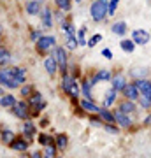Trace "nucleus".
<instances>
[{
    "instance_id": "nucleus-21",
    "label": "nucleus",
    "mask_w": 151,
    "mask_h": 158,
    "mask_svg": "<svg viewBox=\"0 0 151 158\" xmlns=\"http://www.w3.org/2000/svg\"><path fill=\"white\" fill-rule=\"evenodd\" d=\"M130 76L135 79V81H139V79H148L149 76V69L148 67H134L130 70Z\"/></svg>"
},
{
    "instance_id": "nucleus-43",
    "label": "nucleus",
    "mask_w": 151,
    "mask_h": 158,
    "mask_svg": "<svg viewBox=\"0 0 151 158\" xmlns=\"http://www.w3.org/2000/svg\"><path fill=\"white\" fill-rule=\"evenodd\" d=\"M102 56L107 58V60H112V51L109 49V48H104V49H102Z\"/></svg>"
},
{
    "instance_id": "nucleus-28",
    "label": "nucleus",
    "mask_w": 151,
    "mask_h": 158,
    "mask_svg": "<svg viewBox=\"0 0 151 158\" xmlns=\"http://www.w3.org/2000/svg\"><path fill=\"white\" fill-rule=\"evenodd\" d=\"M97 116L100 118L102 123H114V114H112L109 109H106V107H102L100 113L97 114Z\"/></svg>"
},
{
    "instance_id": "nucleus-49",
    "label": "nucleus",
    "mask_w": 151,
    "mask_h": 158,
    "mask_svg": "<svg viewBox=\"0 0 151 158\" xmlns=\"http://www.w3.org/2000/svg\"><path fill=\"white\" fill-rule=\"evenodd\" d=\"M2 95H4V90H2V86H0V98H2Z\"/></svg>"
},
{
    "instance_id": "nucleus-5",
    "label": "nucleus",
    "mask_w": 151,
    "mask_h": 158,
    "mask_svg": "<svg viewBox=\"0 0 151 158\" xmlns=\"http://www.w3.org/2000/svg\"><path fill=\"white\" fill-rule=\"evenodd\" d=\"M0 86H2V88H9V90H16V88H19V85H18L16 81H14V77H12L9 67L0 69Z\"/></svg>"
},
{
    "instance_id": "nucleus-30",
    "label": "nucleus",
    "mask_w": 151,
    "mask_h": 158,
    "mask_svg": "<svg viewBox=\"0 0 151 158\" xmlns=\"http://www.w3.org/2000/svg\"><path fill=\"white\" fill-rule=\"evenodd\" d=\"M69 144V137L65 135V134H58V135L55 137V148L56 149H65Z\"/></svg>"
},
{
    "instance_id": "nucleus-25",
    "label": "nucleus",
    "mask_w": 151,
    "mask_h": 158,
    "mask_svg": "<svg viewBox=\"0 0 151 158\" xmlns=\"http://www.w3.org/2000/svg\"><path fill=\"white\" fill-rule=\"evenodd\" d=\"M9 62H11V51L7 49L6 46L0 44V69H4L9 65Z\"/></svg>"
},
{
    "instance_id": "nucleus-7",
    "label": "nucleus",
    "mask_w": 151,
    "mask_h": 158,
    "mask_svg": "<svg viewBox=\"0 0 151 158\" xmlns=\"http://www.w3.org/2000/svg\"><path fill=\"white\" fill-rule=\"evenodd\" d=\"M130 39L134 40L135 46H146L151 40V34L144 28H135L134 32H132V37H130Z\"/></svg>"
},
{
    "instance_id": "nucleus-6",
    "label": "nucleus",
    "mask_w": 151,
    "mask_h": 158,
    "mask_svg": "<svg viewBox=\"0 0 151 158\" xmlns=\"http://www.w3.org/2000/svg\"><path fill=\"white\" fill-rule=\"evenodd\" d=\"M27 104H28V107H30V111H35V113H39V111H42L46 107V100L42 98V95H40L39 91H35V90L27 98Z\"/></svg>"
},
{
    "instance_id": "nucleus-16",
    "label": "nucleus",
    "mask_w": 151,
    "mask_h": 158,
    "mask_svg": "<svg viewBox=\"0 0 151 158\" xmlns=\"http://www.w3.org/2000/svg\"><path fill=\"white\" fill-rule=\"evenodd\" d=\"M79 106H81V109H84L86 113H91V114H99L100 113V109L93 100H88V98H79Z\"/></svg>"
},
{
    "instance_id": "nucleus-17",
    "label": "nucleus",
    "mask_w": 151,
    "mask_h": 158,
    "mask_svg": "<svg viewBox=\"0 0 151 158\" xmlns=\"http://www.w3.org/2000/svg\"><path fill=\"white\" fill-rule=\"evenodd\" d=\"M44 69H46V72L49 74V76H56V74L60 72V70H58V63H56V60H55L53 55H49V56L44 58Z\"/></svg>"
},
{
    "instance_id": "nucleus-2",
    "label": "nucleus",
    "mask_w": 151,
    "mask_h": 158,
    "mask_svg": "<svg viewBox=\"0 0 151 158\" xmlns=\"http://www.w3.org/2000/svg\"><path fill=\"white\" fill-rule=\"evenodd\" d=\"M62 90L65 91L69 97L76 98V100L79 98V93H81V88H79L78 81H76V77H74V76H70V74L62 76Z\"/></svg>"
},
{
    "instance_id": "nucleus-4",
    "label": "nucleus",
    "mask_w": 151,
    "mask_h": 158,
    "mask_svg": "<svg viewBox=\"0 0 151 158\" xmlns=\"http://www.w3.org/2000/svg\"><path fill=\"white\" fill-rule=\"evenodd\" d=\"M56 46V37L51 34L40 35L39 39L35 40V48L40 51V53H48V51H53Z\"/></svg>"
},
{
    "instance_id": "nucleus-13",
    "label": "nucleus",
    "mask_w": 151,
    "mask_h": 158,
    "mask_svg": "<svg viewBox=\"0 0 151 158\" xmlns=\"http://www.w3.org/2000/svg\"><path fill=\"white\" fill-rule=\"evenodd\" d=\"M111 77H112L111 70L102 69V70H99L97 74H93V76L90 77V83H91V86H93V85H97V83H102V81H111Z\"/></svg>"
},
{
    "instance_id": "nucleus-20",
    "label": "nucleus",
    "mask_w": 151,
    "mask_h": 158,
    "mask_svg": "<svg viewBox=\"0 0 151 158\" xmlns=\"http://www.w3.org/2000/svg\"><path fill=\"white\" fill-rule=\"evenodd\" d=\"M135 109H137V102H132V100H123L120 102V106H118V111H121L123 114H134Z\"/></svg>"
},
{
    "instance_id": "nucleus-1",
    "label": "nucleus",
    "mask_w": 151,
    "mask_h": 158,
    "mask_svg": "<svg viewBox=\"0 0 151 158\" xmlns=\"http://www.w3.org/2000/svg\"><path fill=\"white\" fill-rule=\"evenodd\" d=\"M90 16L95 23H100L107 18V0H95L90 6Z\"/></svg>"
},
{
    "instance_id": "nucleus-31",
    "label": "nucleus",
    "mask_w": 151,
    "mask_h": 158,
    "mask_svg": "<svg viewBox=\"0 0 151 158\" xmlns=\"http://www.w3.org/2000/svg\"><path fill=\"white\" fill-rule=\"evenodd\" d=\"M35 130H37V128H35V125L32 123V121H28V119H27V121H25V125H23V134H25L28 139H32V137L35 135Z\"/></svg>"
},
{
    "instance_id": "nucleus-18",
    "label": "nucleus",
    "mask_w": 151,
    "mask_h": 158,
    "mask_svg": "<svg viewBox=\"0 0 151 158\" xmlns=\"http://www.w3.org/2000/svg\"><path fill=\"white\" fill-rule=\"evenodd\" d=\"M121 93L125 95V98H127V100L137 102V98H139V90H137V86H135V85H130V83L125 86L123 90H121Z\"/></svg>"
},
{
    "instance_id": "nucleus-34",
    "label": "nucleus",
    "mask_w": 151,
    "mask_h": 158,
    "mask_svg": "<svg viewBox=\"0 0 151 158\" xmlns=\"http://www.w3.org/2000/svg\"><path fill=\"white\" fill-rule=\"evenodd\" d=\"M76 39H78L79 46H86V27H81L79 30H76Z\"/></svg>"
},
{
    "instance_id": "nucleus-27",
    "label": "nucleus",
    "mask_w": 151,
    "mask_h": 158,
    "mask_svg": "<svg viewBox=\"0 0 151 158\" xmlns=\"http://www.w3.org/2000/svg\"><path fill=\"white\" fill-rule=\"evenodd\" d=\"M9 146H11L14 151H27V149H28V141H27V139H23V137H21V139H18V137H16Z\"/></svg>"
},
{
    "instance_id": "nucleus-35",
    "label": "nucleus",
    "mask_w": 151,
    "mask_h": 158,
    "mask_svg": "<svg viewBox=\"0 0 151 158\" xmlns=\"http://www.w3.org/2000/svg\"><path fill=\"white\" fill-rule=\"evenodd\" d=\"M42 158H56V148H55V144L44 146V151H42Z\"/></svg>"
},
{
    "instance_id": "nucleus-47",
    "label": "nucleus",
    "mask_w": 151,
    "mask_h": 158,
    "mask_svg": "<svg viewBox=\"0 0 151 158\" xmlns=\"http://www.w3.org/2000/svg\"><path fill=\"white\" fill-rule=\"evenodd\" d=\"M30 158H42V153H39V151H35L34 155H32V156Z\"/></svg>"
},
{
    "instance_id": "nucleus-42",
    "label": "nucleus",
    "mask_w": 151,
    "mask_h": 158,
    "mask_svg": "<svg viewBox=\"0 0 151 158\" xmlns=\"http://www.w3.org/2000/svg\"><path fill=\"white\" fill-rule=\"evenodd\" d=\"M104 128H106V132H109V134H118V132H120V128H118L114 123H104Z\"/></svg>"
},
{
    "instance_id": "nucleus-45",
    "label": "nucleus",
    "mask_w": 151,
    "mask_h": 158,
    "mask_svg": "<svg viewBox=\"0 0 151 158\" xmlns=\"http://www.w3.org/2000/svg\"><path fill=\"white\" fill-rule=\"evenodd\" d=\"M90 123L93 125V127H102V125H104L100 121V118H99V116H97V118H91V119H90Z\"/></svg>"
},
{
    "instance_id": "nucleus-22",
    "label": "nucleus",
    "mask_w": 151,
    "mask_h": 158,
    "mask_svg": "<svg viewBox=\"0 0 151 158\" xmlns=\"http://www.w3.org/2000/svg\"><path fill=\"white\" fill-rule=\"evenodd\" d=\"M79 88H81V93H83V98H88V100H93V93H91V83H90V79H83L81 81V85H79Z\"/></svg>"
},
{
    "instance_id": "nucleus-23",
    "label": "nucleus",
    "mask_w": 151,
    "mask_h": 158,
    "mask_svg": "<svg viewBox=\"0 0 151 158\" xmlns=\"http://www.w3.org/2000/svg\"><path fill=\"white\" fill-rule=\"evenodd\" d=\"M16 97L12 95V93H4L2 98H0V106L4 109H12L14 107V104H16Z\"/></svg>"
},
{
    "instance_id": "nucleus-29",
    "label": "nucleus",
    "mask_w": 151,
    "mask_h": 158,
    "mask_svg": "<svg viewBox=\"0 0 151 158\" xmlns=\"http://www.w3.org/2000/svg\"><path fill=\"white\" fill-rule=\"evenodd\" d=\"M0 139H2V142L4 144H11L14 139H16V135H14V132L9 128H2V132H0Z\"/></svg>"
},
{
    "instance_id": "nucleus-33",
    "label": "nucleus",
    "mask_w": 151,
    "mask_h": 158,
    "mask_svg": "<svg viewBox=\"0 0 151 158\" xmlns=\"http://www.w3.org/2000/svg\"><path fill=\"white\" fill-rule=\"evenodd\" d=\"M120 48H121L125 53H134V51H135V44H134V40H132V39H121Z\"/></svg>"
},
{
    "instance_id": "nucleus-40",
    "label": "nucleus",
    "mask_w": 151,
    "mask_h": 158,
    "mask_svg": "<svg viewBox=\"0 0 151 158\" xmlns=\"http://www.w3.org/2000/svg\"><path fill=\"white\" fill-rule=\"evenodd\" d=\"M100 40H102V35H100V34H95L91 39L86 40V46H88V48H95V46L100 42Z\"/></svg>"
},
{
    "instance_id": "nucleus-19",
    "label": "nucleus",
    "mask_w": 151,
    "mask_h": 158,
    "mask_svg": "<svg viewBox=\"0 0 151 158\" xmlns=\"http://www.w3.org/2000/svg\"><path fill=\"white\" fill-rule=\"evenodd\" d=\"M111 32L114 35H120V37H123V35H127V32H128V27H127V21L125 19H120V21H114L111 25Z\"/></svg>"
},
{
    "instance_id": "nucleus-38",
    "label": "nucleus",
    "mask_w": 151,
    "mask_h": 158,
    "mask_svg": "<svg viewBox=\"0 0 151 158\" xmlns=\"http://www.w3.org/2000/svg\"><path fill=\"white\" fill-rule=\"evenodd\" d=\"M78 46L79 44H78V39H76V37H65V49L74 51Z\"/></svg>"
},
{
    "instance_id": "nucleus-3",
    "label": "nucleus",
    "mask_w": 151,
    "mask_h": 158,
    "mask_svg": "<svg viewBox=\"0 0 151 158\" xmlns=\"http://www.w3.org/2000/svg\"><path fill=\"white\" fill-rule=\"evenodd\" d=\"M51 55L55 56L56 63H58V70L62 72V76H65L67 72V67H69V56H67V49L63 46H55V49L51 51Z\"/></svg>"
},
{
    "instance_id": "nucleus-8",
    "label": "nucleus",
    "mask_w": 151,
    "mask_h": 158,
    "mask_svg": "<svg viewBox=\"0 0 151 158\" xmlns=\"http://www.w3.org/2000/svg\"><path fill=\"white\" fill-rule=\"evenodd\" d=\"M39 16H40V21H42V27H44L46 30L53 28V25H55V12L51 11V7L44 6Z\"/></svg>"
},
{
    "instance_id": "nucleus-41",
    "label": "nucleus",
    "mask_w": 151,
    "mask_h": 158,
    "mask_svg": "<svg viewBox=\"0 0 151 158\" xmlns=\"http://www.w3.org/2000/svg\"><path fill=\"white\" fill-rule=\"evenodd\" d=\"M137 102H139V106H141L142 109H149V107H151V98H146V97H141V95H139Z\"/></svg>"
},
{
    "instance_id": "nucleus-14",
    "label": "nucleus",
    "mask_w": 151,
    "mask_h": 158,
    "mask_svg": "<svg viewBox=\"0 0 151 158\" xmlns=\"http://www.w3.org/2000/svg\"><path fill=\"white\" fill-rule=\"evenodd\" d=\"M9 70H11L14 81H16L19 86L27 83V69H23V67H9Z\"/></svg>"
},
{
    "instance_id": "nucleus-50",
    "label": "nucleus",
    "mask_w": 151,
    "mask_h": 158,
    "mask_svg": "<svg viewBox=\"0 0 151 158\" xmlns=\"http://www.w3.org/2000/svg\"><path fill=\"white\" fill-rule=\"evenodd\" d=\"M72 2H76V4H79V2H83V0H72Z\"/></svg>"
},
{
    "instance_id": "nucleus-12",
    "label": "nucleus",
    "mask_w": 151,
    "mask_h": 158,
    "mask_svg": "<svg viewBox=\"0 0 151 158\" xmlns=\"http://www.w3.org/2000/svg\"><path fill=\"white\" fill-rule=\"evenodd\" d=\"M127 85H128V83H127V77H125L121 72L120 74H112V77H111V88L112 90L121 91Z\"/></svg>"
},
{
    "instance_id": "nucleus-39",
    "label": "nucleus",
    "mask_w": 151,
    "mask_h": 158,
    "mask_svg": "<svg viewBox=\"0 0 151 158\" xmlns=\"http://www.w3.org/2000/svg\"><path fill=\"white\" fill-rule=\"evenodd\" d=\"M19 91H21V97H25V98H28V97L34 93V86L32 85H21V88H19Z\"/></svg>"
},
{
    "instance_id": "nucleus-24",
    "label": "nucleus",
    "mask_w": 151,
    "mask_h": 158,
    "mask_svg": "<svg viewBox=\"0 0 151 158\" xmlns=\"http://www.w3.org/2000/svg\"><path fill=\"white\" fill-rule=\"evenodd\" d=\"M116 98H118V91L112 90V88H109V90L106 91V95H104V107L109 109L112 104L116 102Z\"/></svg>"
},
{
    "instance_id": "nucleus-26",
    "label": "nucleus",
    "mask_w": 151,
    "mask_h": 158,
    "mask_svg": "<svg viewBox=\"0 0 151 158\" xmlns=\"http://www.w3.org/2000/svg\"><path fill=\"white\" fill-rule=\"evenodd\" d=\"M62 25V32H63V35L65 37H76V27H74V23L72 21H62L60 23Z\"/></svg>"
},
{
    "instance_id": "nucleus-44",
    "label": "nucleus",
    "mask_w": 151,
    "mask_h": 158,
    "mask_svg": "<svg viewBox=\"0 0 151 158\" xmlns=\"http://www.w3.org/2000/svg\"><path fill=\"white\" fill-rule=\"evenodd\" d=\"M40 35H42V34H40V30H32V34H30V39H32V40L35 42V40H37V39L40 37Z\"/></svg>"
},
{
    "instance_id": "nucleus-10",
    "label": "nucleus",
    "mask_w": 151,
    "mask_h": 158,
    "mask_svg": "<svg viewBox=\"0 0 151 158\" xmlns=\"http://www.w3.org/2000/svg\"><path fill=\"white\" fill-rule=\"evenodd\" d=\"M112 114H114V125L118 128H130L134 125V121H132L128 114H123L121 111H114Z\"/></svg>"
},
{
    "instance_id": "nucleus-15",
    "label": "nucleus",
    "mask_w": 151,
    "mask_h": 158,
    "mask_svg": "<svg viewBox=\"0 0 151 158\" xmlns=\"http://www.w3.org/2000/svg\"><path fill=\"white\" fill-rule=\"evenodd\" d=\"M25 11L30 14V16H39L40 11H42V2L40 0H30L25 4Z\"/></svg>"
},
{
    "instance_id": "nucleus-11",
    "label": "nucleus",
    "mask_w": 151,
    "mask_h": 158,
    "mask_svg": "<svg viewBox=\"0 0 151 158\" xmlns=\"http://www.w3.org/2000/svg\"><path fill=\"white\" fill-rule=\"evenodd\" d=\"M134 85L137 86L141 97L151 98V81H149V79H139V81H135Z\"/></svg>"
},
{
    "instance_id": "nucleus-9",
    "label": "nucleus",
    "mask_w": 151,
    "mask_h": 158,
    "mask_svg": "<svg viewBox=\"0 0 151 158\" xmlns=\"http://www.w3.org/2000/svg\"><path fill=\"white\" fill-rule=\"evenodd\" d=\"M12 111V114H14V116H16V118H19V119H28L30 118V107H28V104H27V100L25 102H16V104H14V107L11 109Z\"/></svg>"
},
{
    "instance_id": "nucleus-51",
    "label": "nucleus",
    "mask_w": 151,
    "mask_h": 158,
    "mask_svg": "<svg viewBox=\"0 0 151 158\" xmlns=\"http://www.w3.org/2000/svg\"><path fill=\"white\" fill-rule=\"evenodd\" d=\"M0 39H2V27H0Z\"/></svg>"
},
{
    "instance_id": "nucleus-48",
    "label": "nucleus",
    "mask_w": 151,
    "mask_h": 158,
    "mask_svg": "<svg viewBox=\"0 0 151 158\" xmlns=\"http://www.w3.org/2000/svg\"><path fill=\"white\" fill-rule=\"evenodd\" d=\"M144 125H151V114H149V116H148V118L144 119Z\"/></svg>"
},
{
    "instance_id": "nucleus-46",
    "label": "nucleus",
    "mask_w": 151,
    "mask_h": 158,
    "mask_svg": "<svg viewBox=\"0 0 151 158\" xmlns=\"http://www.w3.org/2000/svg\"><path fill=\"white\" fill-rule=\"evenodd\" d=\"M55 19H56V21H60V23L65 21V18H63V11H60V9H58V12L55 14Z\"/></svg>"
},
{
    "instance_id": "nucleus-52",
    "label": "nucleus",
    "mask_w": 151,
    "mask_h": 158,
    "mask_svg": "<svg viewBox=\"0 0 151 158\" xmlns=\"http://www.w3.org/2000/svg\"><path fill=\"white\" fill-rule=\"evenodd\" d=\"M56 158H63V156H56Z\"/></svg>"
},
{
    "instance_id": "nucleus-53",
    "label": "nucleus",
    "mask_w": 151,
    "mask_h": 158,
    "mask_svg": "<svg viewBox=\"0 0 151 158\" xmlns=\"http://www.w3.org/2000/svg\"><path fill=\"white\" fill-rule=\"evenodd\" d=\"M0 132H2V127H0Z\"/></svg>"
},
{
    "instance_id": "nucleus-32",
    "label": "nucleus",
    "mask_w": 151,
    "mask_h": 158,
    "mask_svg": "<svg viewBox=\"0 0 151 158\" xmlns=\"http://www.w3.org/2000/svg\"><path fill=\"white\" fill-rule=\"evenodd\" d=\"M55 2V6L63 12H69L72 9V0H53Z\"/></svg>"
},
{
    "instance_id": "nucleus-36",
    "label": "nucleus",
    "mask_w": 151,
    "mask_h": 158,
    "mask_svg": "<svg viewBox=\"0 0 151 158\" xmlns=\"http://www.w3.org/2000/svg\"><path fill=\"white\" fill-rule=\"evenodd\" d=\"M120 0H107V16H114Z\"/></svg>"
},
{
    "instance_id": "nucleus-37",
    "label": "nucleus",
    "mask_w": 151,
    "mask_h": 158,
    "mask_svg": "<svg viewBox=\"0 0 151 158\" xmlns=\"http://www.w3.org/2000/svg\"><path fill=\"white\" fill-rule=\"evenodd\" d=\"M39 142L42 144V146H49V144H55V139L51 135H48V134H39Z\"/></svg>"
}]
</instances>
